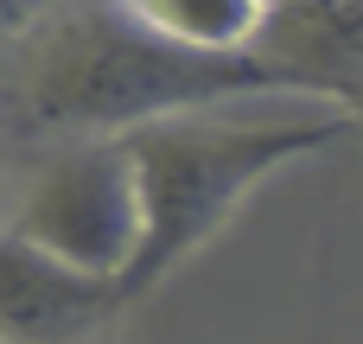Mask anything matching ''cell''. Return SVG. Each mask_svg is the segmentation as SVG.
Instances as JSON below:
<instances>
[{
    "instance_id": "obj_4",
    "label": "cell",
    "mask_w": 363,
    "mask_h": 344,
    "mask_svg": "<svg viewBox=\"0 0 363 344\" xmlns=\"http://www.w3.org/2000/svg\"><path fill=\"white\" fill-rule=\"evenodd\" d=\"M115 313L108 281L64 268L0 223V344H89Z\"/></svg>"
},
{
    "instance_id": "obj_5",
    "label": "cell",
    "mask_w": 363,
    "mask_h": 344,
    "mask_svg": "<svg viewBox=\"0 0 363 344\" xmlns=\"http://www.w3.org/2000/svg\"><path fill=\"white\" fill-rule=\"evenodd\" d=\"M357 0H274L255 51L294 83V96L357 115Z\"/></svg>"
},
{
    "instance_id": "obj_7",
    "label": "cell",
    "mask_w": 363,
    "mask_h": 344,
    "mask_svg": "<svg viewBox=\"0 0 363 344\" xmlns=\"http://www.w3.org/2000/svg\"><path fill=\"white\" fill-rule=\"evenodd\" d=\"M38 6L45 0H0V38H13L26 19H38Z\"/></svg>"
},
{
    "instance_id": "obj_1",
    "label": "cell",
    "mask_w": 363,
    "mask_h": 344,
    "mask_svg": "<svg viewBox=\"0 0 363 344\" xmlns=\"http://www.w3.org/2000/svg\"><path fill=\"white\" fill-rule=\"evenodd\" d=\"M13 77L6 102L19 128L70 140V134H121L153 115L249 102V96H294V83L262 51H179L102 0H64L45 19L13 32Z\"/></svg>"
},
{
    "instance_id": "obj_6",
    "label": "cell",
    "mask_w": 363,
    "mask_h": 344,
    "mask_svg": "<svg viewBox=\"0 0 363 344\" xmlns=\"http://www.w3.org/2000/svg\"><path fill=\"white\" fill-rule=\"evenodd\" d=\"M102 6L179 51H255V32L274 0H102Z\"/></svg>"
},
{
    "instance_id": "obj_3",
    "label": "cell",
    "mask_w": 363,
    "mask_h": 344,
    "mask_svg": "<svg viewBox=\"0 0 363 344\" xmlns=\"http://www.w3.org/2000/svg\"><path fill=\"white\" fill-rule=\"evenodd\" d=\"M6 230L26 236L32 249L57 255L77 274L96 281H121L134 236H140V211H134V172L115 134H70L57 140L13 192L6 204Z\"/></svg>"
},
{
    "instance_id": "obj_2",
    "label": "cell",
    "mask_w": 363,
    "mask_h": 344,
    "mask_svg": "<svg viewBox=\"0 0 363 344\" xmlns=\"http://www.w3.org/2000/svg\"><path fill=\"white\" fill-rule=\"evenodd\" d=\"M236 102L211 109H179L121 128V153L134 172V211L140 236L134 255L115 281V300L134 306L153 287H166L191 255H204L236 211L287 166L338 147L357 115L345 109H313V115H230Z\"/></svg>"
}]
</instances>
